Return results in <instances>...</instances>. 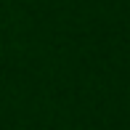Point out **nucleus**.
Returning a JSON list of instances; mask_svg holds the SVG:
<instances>
[]
</instances>
